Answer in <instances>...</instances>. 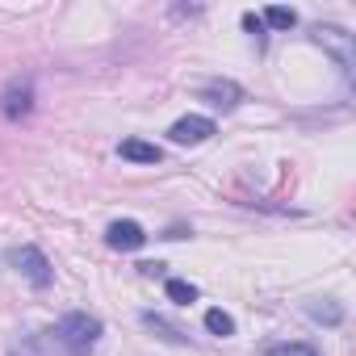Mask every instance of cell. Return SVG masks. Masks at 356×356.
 <instances>
[{
    "instance_id": "cell-1",
    "label": "cell",
    "mask_w": 356,
    "mask_h": 356,
    "mask_svg": "<svg viewBox=\"0 0 356 356\" xmlns=\"http://www.w3.org/2000/svg\"><path fill=\"white\" fill-rule=\"evenodd\" d=\"M55 339H59V348L67 356H88L97 348V339H101V318L97 314H84V310H72V314L59 318Z\"/></svg>"
},
{
    "instance_id": "cell-2",
    "label": "cell",
    "mask_w": 356,
    "mask_h": 356,
    "mask_svg": "<svg viewBox=\"0 0 356 356\" xmlns=\"http://www.w3.org/2000/svg\"><path fill=\"white\" fill-rule=\"evenodd\" d=\"M9 264H13V268H17V273H22V277L34 285V289H47V285L55 281V268H51V260H47V256L34 248V243H22V248H13V252H9Z\"/></svg>"
},
{
    "instance_id": "cell-3",
    "label": "cell",
    "mask_w": 356,
    "mask_h": 356,
    "mask_svg": "<svg viewBox=\"0 0 356 356\" xmlns=\"http://www.w3.org/2000/svg\"><path fill=\"white\" fill-rule=\"evenodd\" d=\"M30 109H34V80H30V76L9 80L5 92H0V113H5L9 122H22Z\"/></svg>"
},
{
    "instance_id": "cell-4",
    "label": "cell",
    "mask_w": 356,
    "mask_h": 356,
    "mask_svg": "<svg viewBox=\"0 0 356 356\" xmlns=\"http://www.w3.org/2000/svg\"><path fill=\"white\" fill-rule=\"evenodd\" d=\"M310 34H314L318 47H327V51L335 55V63H339L343 72H352V34H348V30H339V26H314Z\"/></svg>"
},
{
    "instance_id": "cell-5",
    "label": "cell",
    "mask_w": 356,
    "mask_h": 356,
    "mask_svg": "<svg viewBox=\"0 0 356 356\" xmlns=\"http://www.w3.org/2000/svg\"><path fill=\"white\" fill-rule=\"evenodd\" d=\"M172 143H181V147H197V143H206L210 134H214V122L210 118H202V113H189V118H181V122H172Z\"/></svg>"
},
{
    "instance_id": "cell-6",
    "label": "cell",
    "mask_w": 356,
    "mask_h": 356,
    "mask_svg": "<svg viewBox=\"0 0 356 356\" xmlns=\"http://www.w3.org/2000/svg\"><path fill=\"white\" fill-rule=\"evenodd\" d=\"M105 243H109L113 252H138V248L147 243V231H143L134 218H122V222H109Z\"/></svg>"
},
{
    "instance_id": "cell-7",
    "label": "cell",
    "mask_w": 356,
    "mask_h": 356,
    "mask_svg": "<svg viewBox=\"0 0 356 356\" xmlns=\"http://www.w3.org/2000/svg\"><path fill=\"white\" fill-rule=\"evenodd\" d=\"M202 101H210L214 109H239L243 105V88L235 80H210V84H202Z\"/></svg>"
},
{
    "instance_id": "cell-8",
    "label": "cell",
    "mask_w": 356,
    "mask_h": 356,
    "mask_svg": "<svg viewBox=\"0 0 356 356\" xmlns=\"http://www.w3.org/2000/svg\"><path fill=\"white\" fill-rule=\"evenodd\" d=\"M63 348H59V339H55V331H34V335H26L17 348H13V356H59Z\"/></svg>"
},
{
    "instance_id": "cell-9",
    "label": "cell",
    "mask_w": 356,
    "mask_h": 356,
    "mask_svg": "<svg viewBox=\"0 0 356 356\" xmlns=\"http://www.w3.org/2000/svg\"><path fill=\"white\" fill-rule=\"evenodd\" d=\"M118 155L130 159V163H159V159H163V151H159L155 143H143V138H126V143L118 147Z\"/></svg>"
},
{
    "instance_id": "cell-10",
    "label": "cell",
    "mask_w": 356,
    "mask_h": 356,
    "mask_svg": "<svg viewBox=\"0 0 356 356\" xmlns=\"http://www.w3.org/2000/svg\"><path fill=\"white\" fill-rule=\"evenodd\" d=\"M306 314H310L314 323H327V327H339V323H343V306H335L331 298L310 302V306H306Z\"/></svg>"
},
{
    "instance_id": "cell-11",
    "label": "cell",
    "mask_w": 356,
    "mask_h": 356,
    "mask_svg": "<svg viewBox=\"0 0 356 356\" xmlns=\"http://www.w3.org/2000/svg\"><path fill=\"white\" fill-rule=\"evenodd\" d=\"M143 327H151V331H155L159 339H168V343H185V339H189L181 327H172V323H168V318H159V314H143Z\"/></svg>"
},
{
    "instance_id": "cell-12",
    "label": "cell",
    "mask_w": 356,
    "mask_h": 356,
    "mask_svg": "<svg viewBox=\"0 0 356 356\" xmlns=\"http://www.w3.org/2000/svg\"><path fill=\"white\" fill-rule=\"evenodd\" d=\"M260 22H264V26H273V30H293V26H298V13H293V9H285V5H273Z\"/></svg>"
},
{
    "instance_id": "cell-13",
    "label": "cell",
    "mask_w": 356,
    "mask_h": 356,
    "mask_svg": "<svg viewBox=\"0 0 356 356\" xmlns=\"http://www.w3.org/2000/svg\"><path fill=\"white\" fill-rule=\"evenodd\" d=\"M163 289H168V298H172V302H181V306L197 302V285H189V281H181V277H172Z\"/></svg>"
},
{
    "instance_id": "cell-14",
    "label": "cell",
    "mask_w": 356,
    "mask_h": 356,
    "mask_svg": "<svg viewBox=\"0 0 356 356\" xmlns=\"http://www.w3.org/2000/svg\"><path fill=\"white\" fill-rule=\"evenodd\" d=\"M206 327H210L214 335H222V339H227V335H235V318H231L227 310H218V306H214V310H206Z\"/></svg>"
},
{
    "instance_id": "cell-15",
    "label": "cell",
    "mask_w": 356,
    "mask_h": 356,
    "mask_svg": "<svg viewBox=\"0 0 356 356\" xmlns=\"http://www.w3.org/2000/svg\"><path fill=\"white\" fill-rule=\"evenodd\" d=\"M268 356H318V352H314L310 343H298V339H293V343H273Z\"/></svg>"
},
{
    "instance_id": "cell-16",
    "label": "cell",
    "mask_w": 356,
    "mask_h": 356,
    "mask_svg": "<svg viewBox=\"0 0 356 356\" xmlns=\"http://www.w3.org/2000/svg\"><path fill=\"white\" fill-rule=\"evenodd\" d=\"M243 30H248V34H252V38L264 47V38H268V34H264V22H260L256 13H243Z\"/></svg>"
}]
</instances>
